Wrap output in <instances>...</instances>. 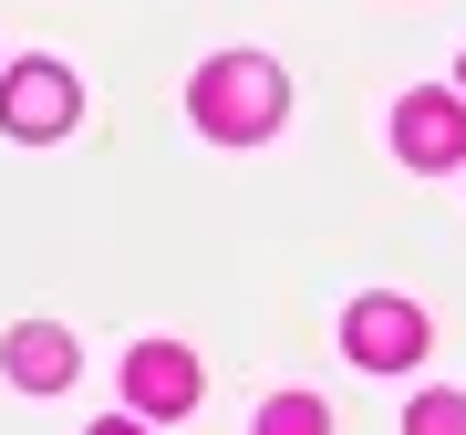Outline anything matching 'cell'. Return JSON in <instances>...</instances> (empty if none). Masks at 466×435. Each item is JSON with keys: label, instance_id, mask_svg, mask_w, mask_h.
Segmentation results:
<instances>
[{"label": "cell", "instance_id": "52a82bcc", "mask_svg": "<svg viewBox=\"0 0 466 435\" xmlns=\"http://www.w3.org/2000/svg\"><path fill=\"white\" fill-rule=\"evenodd\" d=\"M259 435H332V415H321V394H269Z\"/></svg>", "mask_w": 466, "mask_h": 435}, {"label": "cell", "instance_id": "3957f363", "mask_svg": "<svg viewBox=\"0 0 466 435\" xmlns=\"http://www.w3.org/2000/svg\"><path fill=\"white\" fill-rule=\"evenodd\" d=\"M394 156L415 177H446L456 156H466V94H446V84H415L394 104Z\"/></svg>", "mask_w": 466, "mask_h": 435}, {"label": "cell", "instance_id": "7a4b0ae2", "mask_svg": "<svg viewBox=\"0 0 466 435\" xmlns=\"http://www.w3.org/2000/svg\"><path fill=\"white\" fill-rule=\"evenodd\" d=\"M342 352H352L363 373H404V363H425V311L394 301V290H363V301L342 311Z\"/></svg>", "mask_w": 466, "mask_h": 435}, {"label": "cell", "instance_id": "30bf717a", "mask_svg": "<svg viewBox=\"0 0 466 435\" xmlns=\"http://www.w3.org/2000/svg\"><path fill=\"white\" fill-rule=\"evenodd\" d=\"M456 94H466V63H456Z\"/></svg>", "mask_w": 466, "mask_h": 435}, {"label": "cell", "instance_id": "6da1fadb", "mask_svg": "<svg viewBox=\"0 0 466 435\" xmlns=\"http://www.w3.org/2000/svg\"><path fill=\"white\" fill-rule=\"evenodd\" d=\"M187 104H198V135H218V146H259V135H280L290 84H280V63H269V52H218Z\"/></svg>", "mask_w": 466, "mask_h": 435}, {"label": "cell", "instance_id": "277c9868", "mask_svg": "<svg viewBox=\"0 0 466 435\" xmlns=\"http://www.w3.org/2000/svg\"><path fill=\"white\" fill-rule=\"evenodd\" d=\"M73 104H84V94H73L63 63H11V73H0V125H11L21 146H52V135L73 125Z\"/></svg>", "mask_w": 466, "mask_h": 435}, {"label": "cell", "instance_id": "ba28073f", "mask_svg": "<svg viewBox=\"0 0 466 435\" xmlns=\"http://www.w3.org/2000/svg\"><path fill=\"white\" fill-rule=\"evenodd\" d=\"M404 435H466V394H415L404 404Z\"/></svg>", "mask_w": 466, "mask_h": 435}, {"label": "cell", "instance_id": "8992f818", "mask_svg": "<svg viewBox=\"0 0 466 435\" xmlns=\"http://www.w3.org/2000/svg\"><path fill=\"white\" fill-rule=\"evenodd\" d=\"M0 373H11L21 394H63L73 384V332L63 321H21V332L0 342Z\"/></svg>", "mask_w": 466, "mask_h": 435}, {"label": "cell", "instance_id": "5b68a950", "mask_svg": "<svg viewBox=\"0 0 466 435\" xmlns=\"http://www.w3.org/2000/svg\"><path fill=\"white\" fill-rule=\"evenodd\" d=\"M125 404H135V415H187V404H198V352H187V342H135L125 352Z\"/></svg>", "mask_w": 466, "mask_h": 435}, {"label": "cell", "instance_id": "9c48e42d", "mask_svg": "<svg viewBox=\"0 0 466 435\" xmlns=\"http://www.w3.org/2000/svg\"><path fill=\"white\" fill-rule=\"evenodd\" d=\"M94 435H146V415H104V425H94Z\"/></svg>", "mask_w": 466, "mask_h": 435}]
</instances>
